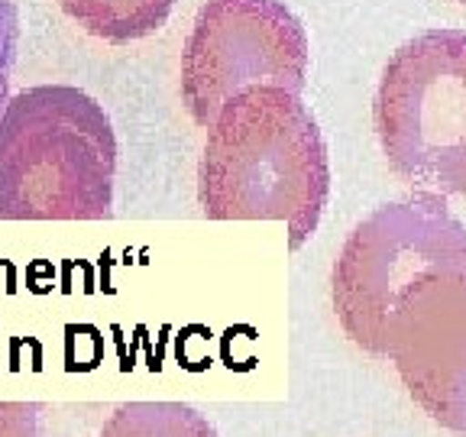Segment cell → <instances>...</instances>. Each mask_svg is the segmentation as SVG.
I'll return each instance as SVG.
<instances>
[{
	"label": "cell",
	"instance_id": "8",
	"mask_svg": "<svg viewBox=\"0 0 466 437\" xmlns=\"http://www.w3.org/2000/svg\"><path fill=\"white\" fill-rule=\"evenodd\" d=\"M97 437H218V431L182 401H127L114 408Z\"/></svg>",
	"mask_w": 466,
	"mask_h": 437
},
{
	"label": "cell",
	"instance_id": "6",
	"mask_svg": "<svg viewBox=\"0 0 466 437\" xmlns=\"http://www.w3.org/2000/svg\"><path fill=\"white\" fill-rule=\"evenodd\" d=\"M386 360L424 415L466 437V272L434 276L401 301Z\"/></svg>",
	"mask_w": 466,
	"mask_h": 437
},
{
	"label": "cell",
	"instance_id": "9",
	"mask_svg": "<svg viewBox=\"0 0 466 437\" xmlns=\"http://www.w3.org/2000/svg\"><path fill=\"white\" fill-rule=\"evenodd\" d=\"M95 415L78 405L49 401H0V437H97Z\"/></svg>",
	"mask_w": 466,
	"mask_h": 437
},
{
	"label": "cell",
	"instance_id": "7",
	"mask_svg": "<svg viewBox=\"0 0 466 437\" xmlns=\"http://www.w3.org/2000/svg\"><path fill=\"white\" fill-rule=\"evenodd\" d=\"M58 7L87 36L130 46L166 26L175 0H58Z\"/></svg>",
	"mask_w": 466,
	"mask_h": 437
},
{
	"label": "cell",
	"instance_id": "5",
	"mask_svg": "<svg viewBox=\"0 0 466 437\" xmlns=\"http://www.w3.org/2000/svg\"><path fill=\"white\" fill-rule=\"evenodd\" d=\"M308 85V33L282 0H204L182 52V104L211 127L230 97L249 87Z\"/></svg>",
	"mask_w": 466,
	"mask_h": 437
},
{
	"label": "cell",
	"instance_id": "11",
	"mask_svg": "<svg viewBox=\"0 0 466 437\" xmlns=\"http://www.w3.org/2000/svg\"><path fill=\"white\" fill-rule=\"evenodd\" d=\"M460 4H466V0H460Z\"/></svg>",
	"mask_w": 466,
	"mask_h": 437
},
{
	"label": "cell",
	"instance_id": "3",
	"mask_svg": "<svg viewBox=\"0 0 466 437\" xmlns=\"http://www.w3.org/2000/svg\"><path fill=\"white\" fill-rule=\"evenodd\" d=\"M447 272H466V227L441 195L376 208L353 227L330 272V301L343 334L370 357L386 360L399 305Z\"/></svg>",
	"mask_w": 466,
	"mask_h": 437
},
{
	"label": "cell",
	"instance_id": "2",
	"mask_svg": "<svg viewBox=\"0 0 466 437\" xmlns=\"http://www.w3.org/2000/svg\"><path fill=\"white\" fill-rule=\"evenodd\" d=\"M116 137L75 85H36L0 107V220H107Z\"/></svg>",
	"mask_w": 466,
	"mask_h": 437
},
{
	"label": "cell",
	"instance_id": "1",
	"mask_svg": "<svg viewBox=\"0 0 466 437\" xmlns=\"http://www.w3.org/2000/svg\"><path fill=\"white\" fill-rule=\"evenodd\" d=\"M330 195L328 143L301 95L249 87L220 107L198 162L208 220H282L289 247L314 237Z\"/></svg>",
	"mask_w": 466,
	"mask_h": 437
},
{
	"label": "cell",
	"instance_id": "10",
	"mask_svg": "<svg viewBox=\"0 0 466 437\" xmlns=\"http://www.w3.org/2000/svg\"><path fill=\"white\" fill-rule=\"evenodd\" d=\"M16 52H20V7L16 0H0V107L10 97Z\"/></svg>",
	"mask_w": 466,
	"mask_h": 437
},
{
	"label": "cell",
	"instance_id": "4",
	"mask_svg": "<svg viewBox=\"0 0 466 437\" xmlns=\"http://www.w3.org/2000/svg\"><path fill=\"white\" fill-rule=\"evenodd\" d=\"M376 137L401 182L466 195V33L428 29L392 52L372 101Z\"/></svg>",
	"mask_w": 466,
	"mask_h": 437
}]
</instances>
